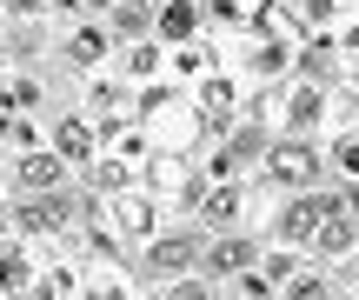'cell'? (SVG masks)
Listing matches in <instances>:
<instances>
[{
  "instance_id": "obj_5",
  "label": "cell",
  "mask_w": 359,
  "mask_h": 300,
  "mask_svg": "<svg viewBox=\"0 0 359 300\" xmlns=\"http://www.w3.org/2000/svg\"><path fill=\"white\" fill-rule=\"evenodd\" d=\"M187 261H193V240H160V247H154V261H147V267L173 274V267H187Z\"/></svg>"
},
{
  "instance_id": "obj_9",
  "label": "cell",
  "mask_w": 359,
  "mask_h": 300,
  "mask_svg": "<svg viewBox=\"0 0 359 300\" xmlns=\"http://www.w3.org/2000/svg\"><path fill=\"white\" fill-rule=\"evenodd\" d=\"M160 27H167V34L180 40V34L193 27V7H187V0H173V7H167V20H160Z\"/></svg>"
},
{
  "instance_id": "obj_1",
  "label": "cell",
  "mask_w": 359,
  "mask_h": 300,
  "mask_svg": "<svg viewBox=\"0 0 359 300\" xmlns=\"http://www.w3.org/2000/svg\"><path fill=\"white\" fill-rule=\"evenodd\" d=\"M273 174H280V181H313V174H320V154L299 147V141H280L273 147Z\"/></svg>"
},
{
  "instance_id": "obj_7",
  "label": "cell",
  "mask_w": 359,
  "mask_h": 300,
  "mask_svg": "<svg viewBox=\"0 0 359 300\" xmlns=\"http://www.w3.org/2000/svg\"><path fill=\"white\" fill-rule=\"evenodd\" d=\"M87 147H93V133L67 120V127H60V154H67V160H87Z\"/></svg>"
},
{
  "instance_id": "obj_11",
  "label": "cell",
  "mask_w": 359,
  "mask_h": 300,
  "mask_svg": "<svg viewBox=\"0 0 359 300\" xmlns=\"http://www.w3.org/2000/svg\"><path fill=\"white\" fill-rule=\"evenodd\" d=\"M339 160H346V167H353V174H359V147H346V154H339Z\"/></svg>"
},
{
  "instance_id": "obj_3",
  "label": "cell",
  "mask_w": 359,
  "mask_h": 300,
  "mask_svg": "<svg viewBox=\"0 0 359 300\" xmlns=\"http://www.w3.org/2000/svg\"><path fill=\"white\" fill-rule=\"evenodd\" d=\"M313 234H320L326 254H346V247H353V221H346V214H333V207L320 214V227H313Z\"/></svg>"
},
{
  "instance_id": "obj_2",
  "label": "cell",
  "mask_w": 359,
  "mask_h": 300,
  "mask_svg": "<svg viewBox=\"0 0 359 300\" xmlns=\"http://www.w3.org/2000/svg\"><path fill=\"white\" fill-rule=\"evenodd\" d=\"M320 214H326V200H299V207H286L280 214V240H306L313 227H320Z\"/></svg>"
},
{
  "instance_id": "obj_8",
  "label": "cell",
  "mask_w": 359,
  "mask_h": 300,
  "mask_svg": "<svg viewBox=\"0 0 359 300\" xmlns=\"http://www.w3.org/2000/svg\"><path fill=\"white\" fill-rule=\"evenodd\" d=\"M226 114H233V87H219V80H213V87H206V120L219 127Z\"/></svg>"
},
{
  "instance_id": "obj_6",
  "label": "cell",
  "mask_w": 359,
  "mask_h": 300,
  "mask_svg": "<svg viewBox=\"0 0 359 300\" xmlns=\"http://www.w3.org/2000/svg\"><path fill=\"white\" fill-rule=\"evenodd\" d=\"M246 261H253V247H246V240H219V247H213V267H219V274H240Z\"/></svg>"
},
{
  "instance_id": "obj_12",
  "label": "cell",
  "mask_w": 359,
  "mask_h": 300,
  "mask_svg": "<svg viewBox=\"0 0 359 300\" xmlns=\"http://www.w3.org/2000/svg\"><path fill=\"white\" fill-rule=\"evenodd\" d=\"M7 7H13V13H34V0H7Z\"/></svg>"
},
{
  "instance_id": "obj_4",
  "label": "cell",
  "mask_w": 359,
  "mask_h": 300,
  "mask_svg": "<svg viewBox=\"0 0 359 300\" xmlns=\"http://www.w3.org/2000/svg\"><path fill=\"white\" fill-rule=\"evenodd\" d=\"M53 181H60V160L53 154H27L20 160V187H53Z\"/></svg>"
},
{
  "instance_id": "obj_10",
  "label": "cell",
  "mask_w": 359,
  "mask_h": 300,
  "mask_svg": "<svg viewBox=\"0 0 359 300\" xmlns=\"http://www.w3.org/2000/svg\"><path fill=\"white\" fill-rule=\"evenodd\" d=\"M313 114H320V93H313V87L293 93V120H313Z\"/></svg>"
}]
</instances>
